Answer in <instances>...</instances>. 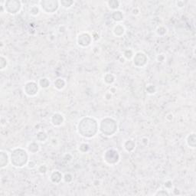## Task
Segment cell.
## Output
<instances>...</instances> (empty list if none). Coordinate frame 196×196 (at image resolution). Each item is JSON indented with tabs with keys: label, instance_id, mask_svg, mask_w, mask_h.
I'll list each match as a JSON object with an SVG mask.
<instances>
[{
	"label": "cell",
	"instance_id": "obj_5",
	"mask_svg": "<svg viewBox=\"0 0 196 196\" xmlns=\"http://www.w3.org/2000/svg\"><path fill=\"white\" fill-rule=\"evenodd\" d=\"M120 156L118 151L114 149H110L107 150L104 154V160L105 163L110 165H114L119 163Z\"/></svg>",
	"mask_w": 196,
	"mask_h": 196
},
{
	"label": "cell",
	"instance_id": "obj_15",
	"mask_svg": "<svg viewBox=\"0 0 196 196\" xmlns=\"http://www.w3.org/2000/svg\"><path fill=\"white\" fill-rule=\"evenodd\" d=\"M186 143L187 145L192 149H195L196 146V135L195 132L191 133L187 137L186 139Z\"/></svg>",
	"mask_w": 196,
	"mask_h": 196
},
{
	"label": "cell",
	"instance_id": "obj_32",
	"mask_svg": "<svg viewBox=\"0 0 196 196\" xmlns=\"http://www.w3.org/2000/svg\"><path fill=\"white\" fill-rule=\"evenodd\" d=\"M47 170H48V168L45 165H40L39 168H38V172L42 174H45L47 172Z\"/></svg>",
	"mask_w": 196,
	"mask_h": 196
},
{
	"label": "cell",
	"instance_id": "obj_11",
	"mask_svg": "<svg viewBox=\"0 0 196 196\" xmlns=\"http://www.w3.org/2000/svg\"><path fill=\"white\" fill-rule=\"evenodd\" d=\"M9 162H10V156H9L6 152L2 150L0 152V167L2 169L6 167L9 164Z\"/></svg>",
	"mask_w": 196,
	"mask_h": 196
},
{
	"label": "cell",
	"instance_id": "obj_22",
	"mask_svg": "<svg viewBox=\"0 0 196 196\" xmlns=\"http://www.w3.org/2000/svg\"><path fill=\"white\" fill-rule=\"evenodd\" d=\"M104 82L107 84H112L115 81V77L114 75L112 74H107L104 77Z\"/></svg>",
	"mask_w": 196,
	"mask_h": 196
},
{
	"label": "cell",
	"instance_id": "obj_30",
	"mask_svg": "<svg viewBox=\"0 0 196 196\" xmlns=\"http://www.w3.org/2000/svg\"><path fill=\"white\" fill-rule=\"evenodd\" d=\"M155 195H163V196H168L169 195V193L166 191V190H159V191H157L156 193H155Z\"/></svg>",
	"mask_w": 196,
	"mask_h": 196
},
{
	"label": "cell",
	"instance_id": "obj_29",
	"mask_svg": "<svg viewBox=\"0 0 196 196\" xmlns=\"http://www.w3.org/2000/svg\"><path fill=\"white\" fill-rule=\"evenodd\" d=\"M146 91H147L148 94H155L156 91V89L155 86H153L152 84H150V85H148V86L146 87Z\"/></svg>",
	"mask_w": 196,
	"mask_h": 196
},
{
	"label": "cell",
	"instance_id": "obj_4",
	"mask_svg": "<svg viewBox=\"0 0 196 196\" xmlns=\"http://www.w3.org/2000/svg\"><path fill=\"white\" fill-rule=\"evenodd\" d=\"M40 9L47 14H53L57 11L59 8V2L55 0H44L40 1Z\"/></svg>",
	"mask_w": 196,
	"mask_h": 196
},
{
	"label": "cell",
	"instance_id": "obj_18",
	"mask_svg": "<svg viewBox=\"0 0 196 196\" xmlns=\"http://www.w3.org/2000/svg\"><path fill=\"white\" fill-rule=\"evenodd\" d=\"M40 150L39 145L36 142H32L28 145V150L29 152L31 154H35V153H37Z\"/></svg>",
	"mask_w": 196,
	"mask_h": 196
},
{
	"label": "cell",
	"instance_id": "obj_36",
	"mask_svg": "<svg viewBox=\"0 0 196 196\" xmlns=\"http://www.w3.org/2000/svg\"><path fill=\"white\" fill-rule=\"evenodd\" d=\"M164 59H165V57H164V55H160L157 57V60H158V61L163 62V61H164Z\"/></svg>",
	"mask_w": 196,
	"mask_h": 196
},
{
	"label": "cell",
	"instance_id": "obj_28",
	"mask_svg": "<svg viewBox=\"0 0 196 196\" xmlns=\"http://www.w3.org/2000/svg\"><path fill=\"white\" fill-rule=\"evenodd\" d=\"M7 64H8V62H7L6 58H5L3 56H1V58H0V69L2 71L6 68Z\"/></svg>",
	"mask_w": 196,
	"mask_h": 196
},
{
	"label": "cell",
	"instance_id": "obj_23",
	"mask_svg": "<svg viewBox=\"0 0 196 196\" xmlns=\"http://www.w3.org/2000/svg\"><path fill=\"white\" fill-rule=\"evenodd\" d=\"M36 138L39 142H45L48 139V135L46 134V132H43V131H40L37 133Z\"/></svg>",
	"mask_w": 196,
	"mask_h": 196
},
{
	"label": "cell",
	"instance_id": "obj_1",
	"mask_svg": "<svg viewBox=\"0 0 196 196\" xmlns=\"http://www.w3.org/2000/svg\"><path fill=\"white\" fill-rule=\"evenodd\" d=\"M99 130V124L94 118L90 117H83L77 124V132L84 138L94 137Z\"/></svg>",
	"mask_w": 196,
	"mask_h": 196
},
{
	"label": "cell",
	"instance_id": "obj_3",
	"mask_svg": "<svg viewBox=\"0 0 196 196\" xmlns=\"http://www.w3.org/2000/svg\"><path fill=\"white\" fill-rule=\"evenodd\" d=\"M118 126L117 121L110 117H105L100 122L99 130L105 137H111L117 132Z\"/></svg>",
	"mask_w": 196,
	"mask_h": 196
},
{
	"label": "cell",
	"instance_id": "obj_38",
	"mask_svg": "<svg viewBox=\"0 0 196 196\" xmlns=\"http://www.w3.org/2000/svg\"><path fill=\"white\" fill-rule=\"evenodd\" d=\"M110 92L112 94H115V93L117 92V89L115 88V87H110Z\"/></svg>",
	"mask_w": 196,
	"mask_h": 196
},
{
	"label": "cell",
	"instance_id": "obj_9",
	"mask_svg": "<svg viewBox=\"0 0 196 196\" xmlns=\"http://www.w3.org/2000/svg\"><path fill=\"white\" fill-rule=\"evenodd\" d=\"M92 37L88 33L80 34L77 37V44L78 45L83 48L88 47L92 42Z\"/></svg>",
	"mask_w": 196,
	"mask_h": 196
},
{
	"label": "cell",
	"instance_id": "obj_12",
	"mask_svg": "<svg viewBox=\"0 0 196 196\" xmlns=\"http://www.w3.org/2000/svg\"><path fill=\"white\" fill-rule=\"evenodd\" d=\"M50 179L54 184H59L63 179V176L59 171H53L50 175Z\"/></svg>",
	"mask_w": 196,
	"mask_h": 196
},
{
	"label": "cell",
	"instance_id": "obj_33",
	"mask_svg": "<svg viewBox=\"0 0 196 196\" xmlns=\"http://www.w3.org/2000/svg\"><path fill=\"white\" fill-rule=\"evenodd\" d=\"M36 164L34 161H29V163L27 164V166H28V168H29V169H34V168L36 167Z\"/></svg>",
	"mask_w": 196,
	"mask_h": 196
},
{
	"label": "cell",
	"instance_id": "obj_14",
	"mask_svg": "<svg viewBox=\"0 0 196 196\" xmlns=\"http://www.w3.org/2000/svg\"><path fill=\"white\" fill-rule=\"evenodd\" d=\"M124 150L128 152H132L136 148V143L132 139H127L124 144Z\"/></svg>",
	"mask_w": 196,
	"mask_h": 196
},
{
	"label": "cell",
	"instance_id": "obj_13",
	"mask_svg": "<svg viewBox=\"0 0 196 196\" xmlns=\"http://www.w3.org/2000/svg\"><path fill=\"white\" fill-rule=\"evenodd\" d=\"M126 32L125 27L121 24H118L115 25L113 29V33L116 37H122Z\"/></svg>",
	"mask_w": 196,
	"mask_h": 196
},
{
	"label": "cell",
	"instance_id": "obj_17",
	"mask_svg": "<svg viewBox=\"0 0 196 196\" xmlns=\"http://www.w3.org/2000/svg\"><path fill=\"white\" fill-rule=\"evenodd\" d=\"M66 85V81H64L63 78H57V80H55V81L54 82V86L57 90H61L62 89L64 88V87Z\"/></svg>",
	"mask_w": 196,
	"mask_h": 196
},
{
	"label": "cell",
	"instance_id": "obj_10",
	"mask_svg": "<svg viewBox=\"0 0 196 196\" xmlns=\"http://www.w3.org/2000/svg\"><path fill=\"white\" fill-rule=\"evenodd\" d=\"M64 117L60 113H55L51 117V123L54 126H60L64 124Z\"/></svg>",
	"mask_w": 196,
	"mask_h": 196
},
{
	"label": "cell",
	"instance_id": "obj_24",
	"mask_svg": "<svg viewBox=\"0 0 196 196\" xmlns=\"http://www.w3.org/2000/svg\"><path fill=\"white\" fill-rule=\"evenodd\" d=\"M40 12V7L37 6V5H32L31 8L29 9V13L30 15L33 16H38Z\"/></svg>",
	"mask_w": 196,
	"mask_h": 196
},
{
	"label": "cell",
	"instance_id": "obj_31",
	"mask_svg": "<svg viewBox=\"0 0 196 196\" xmlns=\"http://www.w3.org/2000/svg\"><path fill=\"white\" fill-rule=\"evenodd\" d=\"M63 178L65 182H71V181L73 180V177L70 173H67V174L64 175V176H63Z\"/></svg>",
	"mask_w": 196,
	"mask_h": 196
},
{
	"label": "cell",
	"instance_id": "obj_7",
	"mask_svg": "<svg viewBox=\"0 0 196 196\" xmlns=\"http://www.w3.org/2000/svg\"><path fill=\"white\" fill-rule=\"evenodd\" d=\"M133 64L137 68H143L145 66L148 62V57L145 53L142 51H139L134 55L132 57Z\"/></svg>",
	"mask_w": 196,
	"mask_h": 196
},
{
	"label": "cell",
	"instance_id": "obj_16",
	"mask_svg": "<svg viewBox=\"0 0 196 196\" xmlns=\"http://www.w3.org/2000/svg\"><path fill=\"white\" fill-rule=\"evenodd\" d=\"M111 17H112V19L116 22H122L124 18V16L123 12L121 11H119V10H116V11L113 12Z\"/></svg>",
	"mask_w": 196,
	"mask_h": 196
},
{
	"label": "cell",
	"instance_id": "obj_37",
	"mask_svg": "<svg viewBox=\"0 0 196 196\" xmlns=\"http://www.w3.org/2000/svg\"><path fill=\"white\" fill-rule=\"evenodd\" d=\"M105 98H106L107 100H110L111 98H112V94L110 92H108V93H107L106 94H105Z\"/></svg>",
	"mask_w": 196,
	"mask_h": 196
},
{
	"label": "cell",
	"instance_id": "obj_19",
	"mask_svg": "<svg viewBox=\"0 0 196 196\" xmlns=\"http://www.w3.org/2000/svg\"><path fill=\"white\" fill-rule=\"evenodd\" d=\"M38 85L42 89H46L50 86V81L46 77H42L38 81Z\"/></svg>",
	"mask_w": 196,
	"mask_h": 196
},
{
	"label": "cell",
	"instance_id": "obj_26",
	"mask_svg": "<svg viewBox=\"0 0 196 196\" xmlns=\"http://www.w3.org/2000/svg\"><path fill=\"white\" fill-rule=\"evenodd\" d=\"M133 56H134V55H133V52H132V50L127 49V50H126V51H124V57H125V58H126V59L129 60L131 59V58L133 57Z\"/></svg>",
	"mask_w": 196,
	"mask_h": 196
},
{
	"label": "cell",
	"instance_id": "obj_27",
	"mask_svg": "<svg viewBox=\"0 0 196 196\" xmlns=\"http://www.w3.org/2000/svg\"><path fill=\"white\" fill-rule=\"evenodd\" d=\"M90 149V146H89L88 144L87 143H81V145H79V150L81 152L84 153V152H87Z\"/></svg>",
	"mask_w": 196,
	"mask_h": 196
},
{
	"label": "cell",
	"instance_id": "obj_2",
	"mask_svg": "<svg viewBox=\"0 0 196 196\" xmlns=\"http://www.w3.org/2000/svg\"><path fill=\"white\" fill-rule=\"evenodd\" d=\"M10 163L14 167L22 168L29 163V154L22 148H16L10 154Z\"/></svg>",
	"mask_w": 196,
	"mask_h": 196
},
{
	"label": "cell",
	"instance_id": "obj_25",
	"mask_svg": "<svg viewBox=\"0 0 196 196\" xmlns=\"http://www.w3.org/2000/svg\"><path fill=\"white\" fill-rule=\"evenodd\" d=\"M156 33L159 36H164L167 33V29L165 27L160 26L156 29Z\"/></svg>",
	"mask_w": 196,
	"mask_h": 196
},
{
	"label": "cell",
	"instance_id": "obj_8",
	"mask_svg": "<svg viewBox=\"0 0 196 196\" xmlns=\"http://www.w3.org/2000/svg\"><path fill=\"white\" fill-rule=\"evenodd\" d=\"M38 87L39 85L35 81H29L25 84L24 93L29 97H34L38 93Z\"/></svg>",
	"mask_w": 196,
	"mask_h": 196
},
{
	"label": "cell",
	"instance_id": "obj_6",
	"mask_svg": "<svg viewBox=\"0 0 196 196\" xmlns=\"http://www.w3.org/2000/svg\"><path fill=\"white\" fill-rule=\"evenodd\" d=\"M5 12L11 15H16L22 9V2L16 0H9L4 2Z\"/></svg>",
	"mask_w": 196,
	"mask_h": 196
},
{
	"label": "cell",
	"instance_id": "obj_34",
	"mask_svg": "<svg viewBox=\"0 0 196 196\" xmlns=\"http://www.w3.org/2000/svg\"><path fill=\"white\" fill-rule=\"evenodd\" d=\"M176 6L178 8H183L184 5H185V2H183V1H178V2H176Z\"/></svg>",
	"mask_w": 196,
	"mask_h": 196
},
{
	"label": "cell",
	"instance_id": "obj_20",
	"mask_svg": "<svg viewBox=\"0 0 196 196\" xmlns=\"http://www.w3.org/2000/svg\"><path fill=\"white\" fill-rule=\"evenodd\" d=\"M120 4V2L119 1H117V0H111V1H109L107 2L109 9L113 10V11H116L119 9Z\"/></svg>",
	"mask_w": 196,
	"mask_h": 196
},
{
	"label": "cell",
	"instance_id": "obj_35",
	"mask_svg": "<svg viewBox=\"0 0 196 196\" xmlns=\"http://www.w3.org/2000/svg\"><path fill=\"white\" fill-rule=\"evenodd\" d=\"M165 187L166 188H171L172 187V182H170V181H167V182L165 183Z\"/></svg>",
	"mask_w": 196,
	"mask_h": 196
},
{
	"label": "cell",
	"instance_id": "obj_21",
	"mask_svg": "<svg viewBox=\"0 0 196 196\" xmlns=\"http://www.w3.org/2000/svg\"><path fill=\"white\" fill-rule=\"evenodd\" d=\"M59 3L64 9H69L74 4V2L71 0H61V1H59Z\"/></svg>",
	"mask_w": 196,
	"mask_h": 196
}]
</instances>
